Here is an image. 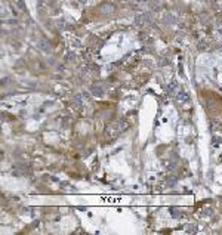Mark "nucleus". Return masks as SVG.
<instances>
[{
	"mask_svg": "<svg viewBox=\"0 0 222 235\" xmlns=\"http://www.w3.org/2000/svg\"><path fill=\"white\" fill-rule=\"evenodd\" d=\"M125 124L122 123V121H117V123H114V124H111L110 127H108V133L110 135H113V136H117V135H120L123 130H125Z\"/></svg>",
	"mask_w": 222,
	"mask_h": 235,
	"instance_id": "1",
	"label": "nucleus"
},
{
	"mask_svg": "<svg viewBox=\"0 0 222 235\" xmlns=\"http://www.w3.org/2000/svg\"><path fill=\"white\" fill-rule=\"evenodd\" d=\"M153 21V16H151V13L150 12H145V13H141V15H138L135 18V24L138 25H144V24H150Z\"/></svg>",
	"mask_w": 222,
	"mask_h": 235,
	"instance_id": "2",
	"label": "nucleus"
},
{
	"mask_svg": "<svg viewBox=\"0 0 222 235\" xmlns=\"http://www.w3.org/2000/svg\"><path fill=\"white\" fill-rule=\"evenodd\" d=\"M39 46H40V49L43 50V52H46V53H49V52H50V45H49L45 39H42L39 41Z\"/></svg>",
	"mask_w": 222,
	"mask_h": 235,
	"instance_id": "3",
	"label": "nucleus"
},
{
	"mask_svg": "<svg viewBox=\"0 0 222 235\" xmlns=\"http://www.w3.org/2000/svg\"><path fill=\"white\" fill-rule=\"evenodd\" d=\"M92 95H95V96H102L104 95V87L102 86H92Z\"/></svg>",
	"mask_w": 222,
	"mask_h": 235,
	"instance_id": "4",
	"label": "nucleus"
},
{
	"mask_svg": "<svg viewBox=\"0 0 222 235\" xmlns=\"http://www.w3.org/2000/svg\"><path fill=\"white\" fill-rule=\"evenodd\" d=\"M169 212H170V216H172V217H175V219L181 217V208H178V207H170V208H169Z\"/></svg>",
	"mask_w": 222,
	"mask_h": 235,
	"instance_id": "5",
	"label": "nucleus"
},
{
	"mask_svg": "<svg viewBox=\"0 0 222 235\" xmlns=\"http://www.w3.org/2000/svg\"><path fill=\"white\" fill-rule=\"evenodd\" d=\"M176 98L179 99V101H184V99H188V96H187V92H184V90H181L179 93H178V96Z\"/></svg>",
	"mask_w": 222,
	"mask_h": 235,
	"instance_id": "6",
	"label": "nucleus"
},
{
	"mask_svg": "<svg viewBox=\"0 0 222 235\" xmlns=\"http://www.w3.org/2000/svg\"><path fill=\"white\" fill-rule=\"evenodd\" d=\"M176 89H178V83H176V81H172V83L169 84V90H170V92H176Z\"/></svg>",
	"mask_w": 222,
	"mask_h": 235,
	"instance_id": "7",
	"label": "nucleus"
},
{
	"mask_svg": "<svg viewBox=\"0 0 222 235\" xmlns=\"http://www.w3.org/2000/svg\"><path fill=\"white\" fill-rule=\"evenodd\" d=\"M73 102H74V104H77V105H82V95L74 96V98H73Z\"/></svg>",
	"mask_w": 222,
	"mask_h": 235,
	"instance_id": "8",
	"label": "nucleus"
},
{
	"mask_svg": "<svg viewBox=\"0 0 222 235\" xmlns=\"http://www.w3.org/2000/svg\"><path fill=\"white\" fill-rule=\"evenodd\" d=\"M176 180H178V179H176L175 176H172L170 179H167V185H169V186H170V185H175V183H176Z\"/></svg>",
	"mask_w": 222,
	"mask_h": 235,
	"instance_id": "9",
	"label": "nucleus"
},
{
	"mask_svg": "<svg viewBox=\"0 0 222 235\" xmlns=\"http://www.w3.org/2000/svg\"><path fill=\"white\" fill-rule=\"evenodd\" d=\"M204 46H207V43H206V41H204V40H203V41H200V43H198V49H200V50L206 49V48H204Z\"/></svg>",
	"mask_w": 222,
	"mask_h": 235,
	"instance_id": "10",
	"label": "nucleus"
},
{
	"mask_svg": "<svg viewBox=\"0 0 222 235\" xmlns=\"http://www.w3.org/2000/svg\"><path fill=\"white\" fill-rule=\"evenodd\" d=\"M188 232H195L197 231V226H194V225H190L188 226V229H187Z\"/></svg>",
	"mask_w": 222,
	"mask_h": 235,
	"instance_id": "11",
	"label": "nucleus"
},
{
	"mask_svg": "<svg viewBox=\"0 0 222 235\" xmlns=\"http://www.w3.org/2000/svg\"><path fill=\"white\" fill-rule=\"evenodd\" d=\"M164 21H166V22H170V21L173 22V21H175V18H173V16H170V15H166V18H164Z\"/></svg>",
	"mask_w": 222,
	"mask_h": 235,
	"instance_id": "12",
	"label": "nucleus"
},
{
	"mask_svg": "<svg viewBox=\"0 0 222 235\" xmlns=\"http://www.w3.org/2000/svg\"><path fill=\"white\" fill-rule=\"evenodd\" d=\"M67 58L70 59V61H71V59L74 58V53H67Z\"/></svg>",
	"mask_w": 222,
	"mask_h": 235,
	"instance_id": "13",
	"label": "nucleus"
},
{
	"mask_svg": "<svg viewBox=\"0 0 222 235\" xmlns=\"http://www.w3.org/2000/svg\"><path fill=\"white\" fill-rule=\"evenodd\" d=\"M135 3H145V2H148V0H133Z\"/></svg>",
	"mask_w": 222,
	"mask_h": 235,
	"instance_id": "14",
	"label": "nucleus"
}]
</instances>
